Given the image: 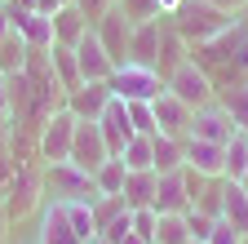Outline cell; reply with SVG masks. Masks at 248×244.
<instances>
[{"label":"cell","mask_w":248,"mask_h":244,"mask_svg":"<svg viewBox=\"0 0 248 244\" xmlns=\"http://www.w3.org/2000/svg\"><path fill=\"white\" fill-rule=\"evenodd\" d=\"M244 32H248V22H244Z\"/></svg>","instance_id":"c3c4849f"},{"label":"cell","mask_w":248,"mask_h":244,"mask_svg":"<svg viewBox=\"0 0 248 244\" xmlns=\"http://www.w3.org/2000/svg\"><path fill=\"white\" fill-rule=\"evenodd\" d=\"M124 178H129L124 160L120 156H107L98 169H93V187H98V195H120L124 191Z\"/></svg>","instance_id":"cb8c5ba5"},{"label":"cell","mask_w":248,"mask_h":244,"mask_svg":"<svg viewBox=\"0 0 248 244\" xmlns=\"http://www.w3.org/2000/svg\"><path fill=\"white\" fill-rule=\"evenodd\" d=\"M22 5H31V9H40V14H58L62 5H71V0H22Z\"/></svg>","instance_id":"f35d334b"},{"label":"cell","mask_w":248,"mask_h":244,"mask_svg":"<svg viewBox=\"0 0 248 244\" xmlns=\"http://www.w3.org/2000/svg\"><path fill=\"white\" fill-rule=\"evenodd\" d=\"M0 120H9V94H5V76H0Z\"/></svg>","instance_id":"b9f144b4"},{"label":"cell","mask_w":248,"mask_h":244,"mask_svg":"<svg viewBox=\"0 0 248 244\" xmlns=\"http://www.w3.org/2000/svg\"><path fill=\"white\" fill-rule=\"evenodd\" d=\"M239 187H244V191H248V169H244V178H239Z\"/></svg>","instance_id":"f6af8a7d"},{"label":"cell","mask_w":248,"mask_h":244,"mask_svg":"<svg viewBox=\"0 0 248 244\" xmlns=\"http://www.w3.org/2000/svg\"><path fill=\"white\" fill-rule=\"evenodd\" d=\"M71 5H76V9L89 18V27H93V22H98L107 9H115V0H71Z\"/></svg>","instance_id":"74e56055"},{"label":"cell","mask_w":248,"mask_h":244,"mask_svg":"<svg viewBox=\"0 0 248 244\" xmlns=\"http://www.w3.org/2000/svg\"><path fill=\"white\" fill-rule=\"evenodd\" d=\"M40 173H45V200H98L93 173H84L71 160H49Z\"/></svg>","instance_id":"3957f363"},{"label":"cell","mask_w":248,"mask_h":244,"mask_svg":"<svg viewBox=\"0 0 248 244\" xmlns=\"http://www.w3.org/2000/svg\"><path fill=\"white\" fill-rule=\"evenodd\" d=\"M186 133L191 138H204V142H217V146H226L231 142V133H235V120H231V111L222 107V102H204V107H195L191 111V125H186Z\"/></svg>","instance_id":"ba28073f"},{"label":"cell","mask_w":248,"mask_h":244,"mask_svg":"<svg viewBox=\"0 0 248 244\" xmlns=\"http://www.w3.org/2000/svg\"><path fill=\"white\" fill-rule=\"evenodd\" d=\"M124 209H129V204H124V195H98V200H93V227H98V235L120 218Z\"/></svg>","instance_id":"1f68e13d"},{"label":"cell","mask_w":248,"mask_h":244,"mask_svg":"<svg viewBox=\"0 0 248 244\" xmlns=\"http://www.w3.org/2000/svg\"><path fill=\"white\" fill-rule=\"evenodd\" d=\"M5 231H9V209H5V195H0V240H5Z\"/></svg>","instance_id":"7bdbcfd3"},{"label":"cell","mask_w":248,"mask_h":244,"mask_svg":"<svg viewBox=\"0 0 248 244\" xmlns=\"http://www.w3.org/2000/svg\"><path fill=\"white\" fill-rule=\"evenodd\" d=\"M244 240H248V235H239L226 218H217V222H213V235H208V244H244Z\"/></svg>","instance_id":"8d00e7d4"},{"label":"cell","mask_w":248,"mask_h":244,"mask_svg":"<svg viewBox=\"0 0 248 244\" xmlns=\"http://www.w3.org/2000/svg\"><path fill=\"white\" fill-rule=\"evenodd\" d=\"M155 107V125H160V133H169V138H186V125H191V107H186L182 98H173L169 89L160 98L151 102Z\"/></svg>","instance_id":"ac0fdd59"},{"label":"cell","mask_w":248,"mask_h":244,"mask_svg":"<svg viewBox=\"0 0 248 244\" xmlns=\"http://www.w3.org/2000/svg\"><path fill=\"white\" fill-rule=\"evenodd\" d=\"M182 160H186V169H195V173H204V178H222V173H226V146L186 133V138H182Z\"/></svg>","instance_id":"4fadbf2b"},{"label":"cell","mask_w":248,"mask_h":244,"mask_svg":"<svg viewBox=\"0 0 248 244\" xmlns=\"http://www.w3.org/2000/svg\"><path fill=\"white\" fill-rule=\"evenodd\" d=\"M31 244H84V240L71 231V218H67V204H62V200H45V204H40L36 240H31Z\"/></svg>","instance_id":"9c48e42d"},{"label":"cell","mask_w":248,"mask_h":244,"mask_svg":"<svg viewBox=\"0 0 248 244\" xmlns=\"http://www.w3.org/2000/svg\"><path fill=\"white\" fill-rule=\"evenodd\" d=\"M111 156L107 151V138H102V129H98V120H80L76 125V138H71V164H80L84 173H93L102 160Z\"/></svg>","instance_id":"30bf717a"},{"label":"cell","mask_w":248,"mask_h":244,"mask_svg":"<svg viewBox=\"0 0 248 244\" xmlns=\"http://www.w3.org/2000/svg\"><path fill=\"white\" fill-rule=\"evenodd\" d=\"M111 94L115 98H124V102H155L164 94V76L155 71V67H146V63H115V71H111Z\"/></svg>","instance_id":"7a4b0ae2"},{"label":"cell","mask_w":248,"mask_h":244,"mask_svg":"<svg viewBox=\"0 0 248 244\" xmlns=\"http://www.w3.org/2000/svg\"><path fill=\"white\" fill-rule=\"evenodd\" d=\"M98 129H102V138H107V151H111V156H120L124 142L133 138V125H129V102H124V98H111V102H107V111L98 115Z\"/></svg>","instance_id":"2e32d148"},{"label":"cell","mask_w":248,"mask_h":244,"mask_svg":"<svg viewBox=\"0 0 248 244\" xmlns=\"http://www.w3.org/2000/svg\"><path fill=\"white\" fill-rule=\"evenodd\" d=\"M120 244H146V240H142V235H133V231H129V235H124V240H120Z\"/></svg>","instance_id":"ee69618b"},{"label":"cell","mask_w":248,"mask_h":244,"mask_svg":"<svg viewBox=\"0 0 248 244\" xmlns=\"http://www.w3.org/2000/svg\"><path fill=\"white\" fill-rule=\"evenodd\" d=\"M155 222H160V213H155L151 204L146 209H133V235H142L146 244H155Z\"/></svg>","instance_id":"d590c367"},{"label":"cell","mask_w":248,"mask_h":244,"mask_svg":"<svg viewBox=\"0 0 248 244\" xmlns=\"http://www.w3.org/2000/svg\"><path fill=\"white\" fill-rule=\"evenodd\" d=\"M244 244H248V240H244Z\"/></svg>","instance_id":"f907efd6"},{"label":"cell","mask_w":248,"mask_h":244,"mask_svg":"<svg viewBox=\"0 0 248 244\" xmlns=\"http://www.w3.org/2000/svg\"><path fill=\"white\" fill-rule=\"evenodd\" d=\"M231 22H235V18L222 14V9H213L208 0H182V9L173 14V32H177L186 45H204V40H213V36H222Z\"/></svg>","instance_id":"6da1fadb"},{"label":"cell","mask_w":248,"mask_h":244,"mask_svg":"<svg viewBox=\"0 0 248 244\" xmlns=\"http://www.w3.org/2000/svg\"><path fill=\"white\" fill-rule=\"evenodd\" d=\"M191 231H186V218L182 213H160V222H155V244H186Z\"/></svg>","instance_id":"4dcf8cb0"},{"label":"cell","mask_w":248,"mask_h":244,"mask_svg":"<svg viewBox=\"0 0 248 244\" xmlns=\"http://www.w3.org/2000/svg\"><path fill=\"white\" fill-rule=\"evenodd\" d=\"M111 98H115V94H111L107 80H84V84H76L71 94H67V102H62V107H67L76 120H98Z\"/></svg>","instance_id":"7c38bea8"},{"label":"cell","mask_w":248,"mask_h":244,"mask_svg":"<svg viewBox=\"0 0 248 244\" xmlns=\"http://www.w3.org/2000/svg\"><path fill=\"white\" fill-rule=\"evenodd\" d=\"M217 94H222L217 102L231 111L235 129H244V133H248V80H239V84H231V89H217Z\"/></svg>","instance_id":"83f0119b"},{"label":"cell","mask_w":248,"mask_h":244,"mask_svg":"<svg viewBox=\"0 0 248 244\" xmlns=\"http://www.w3.org/2000/svg\"><path fill=\"white\" fill-rule=\"evenodd\" d=\"M93 32H98L102 49L115 58V63H124V58H129V32H133V22L124 18V9H120V5H115V9H107L98 22H93Z\"/></svg>","instance_id":"5bb4252c"},{"label":"cell","mask_w":248,"mask_h":244,"mask_svg":"<svg viewBox=\"0 0 248 244\" xmlns=\"http://www.w3.org/2000/svg\"><path fill=\"white\" fill-rule=\"evenodd\" d=\"M76 49V63H80V80H111V71H115V58L102 49V40H98V32H89L71 45Z\"/></svg>","instance_id":"8fae6325"},{"label":"cell","mask_w":248,"mask_h":244,"mask_svg":"<svg viewBox=\"0 0 248 244\" xmlns=\"http://www.w3.org/2000/svg\"><path fill=\"white\" fill-rule=\"evenodd\" d=\"M186 58H191V45H186L177 32H173V27H164V40H160V58H155V71H160L164 80L186 63Z\"/></svg>","instance_id":"ffe728a7"},{"label":"cell","mask_w":248,"mask_h":244,"mask_svg":"<svg viewBox=\"0 0 248 244\" xmlns=\"http://www.w3.org/2000/svg\"><path fill=\"white\" fill-rule=\"evenodd\" d=\"M155 182H160V173H155V169H138V173H129V178H124V204H129V209H146L151 200H155Z\"/></svg>","instance_id":"44dd1931"},{"label":"cell","mask_w":248,"mask_h":244,"mask_svg":"<svg viewBox=\"0 0 248 244\" xmlns=\"http://www.w3.org/2000/svg\"><path fill=\"white\" fill-rule=\"evenodd\" d=\"M76 125L80 120L67 111V107H58L45 125H40V160H67L71 156V138H76Z\"/></svg>","instance_id":"52a82bcc"},{"label":"cell","mask_w":248,"mask_h":244,"mask_svg":"<svg viewBox=\"0 0 248 244\" xmlns=\"http://www.w3.org/2000/svg\"><path fill=\"white\" fill-rule=\"evenodd\" d=\"M0 5H9V0H0Z\"/></svg>","instance_id":"7dc6e473"},{"label":"cell","mask_w":248,"mask_h":244,"mask_svg":"<svg viewBox=\"0 0 248 244\" xmlns=\"http://www.w3.org/2000/svg\"><path fill=\"white\" fill-rule=\"evenodd\" d=\"M222 218L239 235H248V191L239 187V182H231V178H226V191H222Z\"/></svg>","instance_id":"7402d4cb"},{"label":"cell","mask_w":248,"mask_h":244,"mask_svg":"<svg viewBox=\"0 0 248 244\" xmlns=\"http://www.w3.org/2000/svg\"><path fill=\"white\" fill-rule=\"evenodd\" d=\"M244 169H248V133H244V129H235V133H231V142H226V173H222V178L239 182V178H244Z\"/></svg>","instance_id":"f546056e"},{"label":"cell","mask_w":248,"mask_h":244,"mask_svg":"<svg viewBox=\"0 0 248 244\" xmlns=\"http://www.w3.org/2000/svg\"><path fill=\"white\" fill-rule=\"evenodd\" d=\"M160 40H164V18L133 22V32H129V63L155 67V58H160Z\"/></svg>","instance_id":"e0dca14e"},{"label":"cell","mask_w":248,"mask_h":244,"mask_svg":"<svg viewBox=\"0 0 248 244\" xmlns=\"http://www.w3.org/2000/svg\"><path fill=\"white\" fill-rule=\"evenodd\" d=\"M164 89H169L173 98H182V102L191 107V111L217 98V84H213V76H208V71L195 63V58H186V63H182V67H177V71L164 80Z\"/></svg>","instance_id":"5b68a950"},{"label":"cell","mask_w":248,"mask_h":244,"mask_svg":"<svg viewBox=\"0 0 248 244\" xmlns=\"http://www.w3.org/2000/svg\"><path fill=\"white\" fill-rule=\"evenodd\" d=\"M155 5H160V14H164V18H173V14L182 9V0H155Z\"/></svg>","instance_id":"60d3db41"},{"label":"cell","mask_w":248,"mask_h":244,"mask_svg":"<svg viewBox=\"0 0 248 244\" xmlns=\"http://www.w3.org/2000/svg\"><path fill=\"white\" fill-rule=\"evenodd\" d=\"M120 160H124V169H129V173H138V169H155V146H151V138L133 133L129 142H124Z\"/></svg>","instance_id":"4316f807"},{"label":"cell","mask_w":248,"mask_h":244,"mask_svg":"<svg viewBox=\"0 0 248 244\" xmlns=\"http://www.w3.org/2000/svg\"><path fill=\"white\" fill-rule=\"evenodd\" d=\"M129 125H133V133H142V138H155V133H160L151 102H129Z\"/></svg>","instance_id":"d6a6232c"},{"label":"cell","mask_w":248,"mask_h":244,"mask_svg":"<svg viewBox=\"0 0 248 244\" xmlns=\"http://www.w3.org/2000/svg\"><path fill=\"white\" fill-rule=\"evenodd\" d=\"M186 244H195V240H186Z\"/></svg>","instance_id":"681fc988"},{"label":"cell","mask_w":248,"mask_h":244,"mask_svg":"<svg viewBox=\"0 0 248 244\" xmlns=\"http://www.w3.org/2000/svg\"><path fill=\"white\" fill-rule=\"evenodd\" d=\"M151 209H155V213H186V209H191V191H186V164L173 169V173H160Z\"/></svg>","instance_id":"9a60e30c"},{"label":"cell","mask_w":248,"mask_h":244,"mask_svg":"<svg viewBox=\"0 0 248 244\" xmlns=\"http://www.w3.org/2000/svg\"><path fill=\"white\" fill-rule=\"evenodd\" d=\"M49 63H53V80L62 84V94H71L76 84H84V80H80V63H76V49L53 45V49H49Z\"/></svg>","instance_id":"603a6c76"},{"label":"cell","mask_w":248,"mask_h":244,"mask_svg":"<svg viewBox=\"0 0 248 244\" xmlns=\"http://www.w3.org/2000/svg\"><path fill=\"white\" fill-rule=\"evenodd\" d=\"M5 14H9V27L31 49H53V14H40V9L22 5V0H9Z\"/></svg>","instance_id":"8992f818"},{"label":"cell","mask_w":248,"mask_h":244,"mask_svg":"<svg viewBox=\"0 0 248 244\" xmlns=\"http://www.w3.org/2000/svg\"><path fill=\"white\" fill-rule=\"evenodd\" d=\"M45 204V173L36 164H18L9 187H5V209H9V222L14 218H27Z\"/></svg>","instance_id":"277c9868"},{"label":"cell","mask_w":248,"mask_h":244,"mask_svg":"<svg viewBox=\"0 0 248 244\" xmlns=\"http://www.w3.org/2000/svg\"><path fill=\"white\" fill-rule=\"evenodd\" d=\"M62 204H67L71 231H76L84 244H93V240H98V227H93V200H62Z\"/></svg>","instance_id":"f1b7e54d"},{"label":"cell","mask_w":248,"mask_h":244,"mask_svg":"<svg viewBox=\"0 0 248 244\" xmlns=\"http://www.w3.org/2000/svg\"><path fill=\"white\" fill-rule=\"evenodd\" d=\"M182 218H186V231H191V240H195V244H208V235H213V222H217L213 213H204V209H195V204H191V209L182 213Z\"/></svg>","instance_id":"836d02e7"},{"label":"cell","mask_w":248,"mask_h":244,"mask_svg":"<svg viewBox=\"0 0 248 244\" xmlns=\"http://www.w3.org/2000/svg\"><path fill=\"white\" fill-rule=\"evenodd\" d=\"M115 5L124 9V18H129V22H151V18H164L155 0H115Z\"/></svg>","instance_id":"e575fe53"},{"label":"cell","mask_w":248,"mask_h":244,"mask_svg":"<svg viewBox=\"0 0 248 244\" xmlns=\"http://www.w3.org/2000/svg\"><path fill=\"white\" fill-rule=\"evenodd\" d=\"M151 146H155V173H173V169H182V164H186V160H182V138L155 133V138H151Z\"/></svg>","instance_id":"d4e9b609"},{"label":"cell","mask_w":248,"mask_h":244,"mask_svg":"<svg viewBox=\"0 0 248 244\" xmlns=\"http://www.w3.org/2000/svg\"><path fill=\"white\" fill-rule=\"evenodd\" d=\"M84 32H89V18H84L76 5H62V9L53 14V45H67V49H71Z\"/></svg>","instance_id":"d6986e66"},{"label":"cell","mask_w":248,"mask_h":244,"mask_svg":"<svg viewBox=\"0 0 248 244\" xmlns=\"http://www.w3.org/2000/svg\"><path fill=\"white\" fill-rule=\"evenodd\" d=\"M27 40L14 32V27H9V32H5V40H0V76H14V71H22V63H27Z\"/></svg>","instance_id":"484cf974"},{"label":"cell","mask_w":248,"mask_h":244,"mask_svg":"<svg viewBox=\"0 0 248 244\" xmlns=\"http://www.w3.org/2000/svg\"><path fill=\"white\" fill-rule=\"evenodd\" d=\"M93 244H111V240H102V235H98V240H93Z\"/></svg>","instance_id":"bcb514c9"},{"label":"cell","mask_w":248,"mask_h":244,"mask_svg":"<svg viewBox=\"0 0 248 244\" xmlns=\"http://www.w3.org/2000/svg\"><path fill=\"white\" fill-rule=\"evenodd\" d=\"M208 5H213V9H222V14H231V18H235L239 9H248V0H208Z\"/></svg>","instance_id":"ab89813d"}]
</instances>
